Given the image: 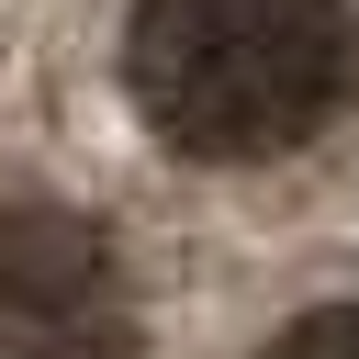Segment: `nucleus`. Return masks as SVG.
<instances>
[{"instance_id": "nucleus-1", "label": "nucleus", "mask_w": 359, "mask_h": 359, "mask_svg": "<svg viewBox=\"0 0 359 359\" xmlns=\"http://www.w3.org/2000/svg\"><path fill=\"white\" fill-rule=\"evenodd\" d=\"M359 67L348 0H135L123 90L180 157H280L303 146Z\"/></svg>"}, {"instance_id": "nucleus-2", "label": "nucleus", "mask_w": 359, "mask_h": 359, "mask_svg": "<svg viewBox=\"0 0 359 359\" xmlns=\"http://www.w3.org/2000/svg\"><path fill=\"white\" fill-rule=\"evenodd\" d=\"M135 292L90 213L22 202L0 213V359H123Z\"/></svg>"}, {"instance_id": "nucleus-3", "label": "nucleus", "mask_w": 359, "mask_h": 359, "mask_svg": "<svg viewBox=\"0 0 359 359\" xmlns=\"http://www.w3.org/2000/svg\"><path fill=\"white\" fill-rule=\"evenodd\" d=\"M258 359H359V303H314V314L280 325Z\"/></svg>"}]
</instances>
